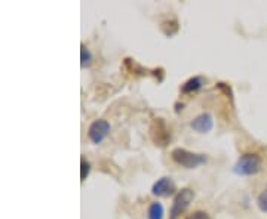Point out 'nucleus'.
<instances>
[{
  "label": "nucleus",
  "instance_id": "1",
  "mask_svg": "<svg viewBox=\"0 0 267 219\" xmlns=\"http://www.w3.org/2000/svg\"><path fill=\"white\" fill-rule=\"evenodd\" d=\"M261 170V157L257 153H247L241 156L233 166V173L238 177H252Z\"/></svg>",
  "mask_w": 267,
  "mask_h": 219
},
{
  "label": "nucleus",
  "instance_id": "2",
  "mask_svg": "<svg viewBox=\"0 0 267 219\" xmlns=\"http://www.w3.org/2000/svg\"><path fill=\"white\" fill-rule=\"evenodd\" d=\"M171 159L186 167V169H196L202 164L207 163V156L205 154H197V153H191L186 148H174L171 151Z\"/></svg>",
  "mask_w": 267,
  "mask_h": 219
},
{
  "label": "nucleus",
  "instance_id": "3",
  "mask_svg": "<svg viewBox=\"0 0 267 219\" xmlns=\"http://www.w3.org/2000/svg\"><path fill=\"white\" fill-rule=\"evenodd\" d=\"M150 138H152L153 144L156 147H160V148H165L170 145L171 142V129L170 126L166 124L165 119L162 117H156L152 120V124H150Z\"/></svg>",
  "mask_w": 267,
  "mask_h": 219
},
{
  "label": "nucleus",
  "instance_id": "4",
  "mask_svg": "<svg viewBox=\"0 0 267 219\" xmlns=\"http://www.w3.org/2000/svg\"><path fill=\"white\" fill-rule=\"evenodd\" d=\"M194 199V191L191 188H181L177 191L174 201H172L171 210H170V219H178L186 209L190 206V203Z\"/></svg>",
  "mask_w": 267,
  "mask_h": 219
},
{
  "label": "nucleus",
  "instance_id": "5",
  "mask_svg": "<svg viewBox=\"0 0 267 219\" xmlns=\"http://www.w3.org/2000/svg\"><path fill=\"white\" fill-rule=\"evenodd\" d=\"M110 123L104 119H98L95 121H92L88 127V138L92 144H101L103 141L107 138V135L110 134Z\"/></svg>",
  "mask_w": 267,
  "mask_h": 219
},
{
  "label": "nucleus",
  "instance_id": "6",
  "mask_svg": "<svg viewBox=\"0 0 267 219\" xmlns=\"http://www.w3.org/2000/svg\"><path fill=\"white\" fill-rule=\"evenodd\" d=\"M175 191H177L175 182L170 177H163L157 180L152 187V194L156 197H170L172 194H175Z\"/></svg>",
  "mask_w": 267,
  "mask_h": 219
},
{
  "label": "nucleus",
  "instance_id": "7",
  "mask_svg": "<svg viewBox=\"0 0 267 219\" xmlns=\"http://www.w3.org/2000/svg\"><path fill=\"white\" fill-rule=\"evenodd\" d=\"M190 127L197 134H208L214 127V119L210 113H202L191 120Z\"/></svg>",
  "mask_w": 267,
  "mask_h": 219
},
{
  "label": "nucleus",
  "instance_id": "8",
  "mask_svg": "<svg viewBox=\"0 0 267 219\" xmlns=\"http://www.w3.org/2000/svg\"><path fill=\"white\" fill-rule=\"evenodd\" d=\"M202 86H204V79L201 76H194V77H190L189 80H186L181 84L180 92L184 94V95H190L193 92H197Z\"/></svg>",
  "mask_w": 267,
  "mask_h": 219
},
{
  "label": "nucleus",
  "instance_id": "9",
  "mask_svg": "<svg viewBox=\"0 0 267 219\" xmlns=\"http://www.w3.org/2000/svg\"><path fill=\"white\" fill-rule=\"evenodd\" d=\"M160 31L166 36V37H174L178 31H180V22L172 18V20H165L160 22Z\"/></svg>",
  "mask_w": 267,
  "mask_h": 219
},
{
  "label": "nucleus",
  "instance_id": "10",
  "mask_svg": "<svg viewBox=\"0 0 267 219\" xmlns=\"http://www.w3.org/2000/svg\"><path fill=\"white\" fill-rule=\"evenodd\" d=\"M125 67L132 73V74H138V76H146V74H152V70L149 68H144L143 65H140L135 60L131 58H126L125 60Z\"/></svg>",
  "mask_w": 267,
  "mask_h": 219
},
{
  "label": "nucleus",
  "instance_id": "11",
  "mask_svg": "<svg viewBox=\"0 0 267 219\" xmlns=\"http://www.w3.org/2000/svg\"><path fill=\"white\" fill-rule=\"evenodd\" d=\"M163 215H165V209L162 203L153 201L147 209V219H163Z\"/></svg>",
  "mask_w": 267,
  "mask_h": 219
},
{
  "label": "nucleus",
  "instance_id": "12",
  "mask_svg": "<svg viewBox=\"0 0 267 219\" xmlns=\"http://www.w3.org/2000/svg\"><path fill=\"white\" fill-rule=\"evenodd\" d=\"M92 60H94V57H92L91 51L82 43V45H80V67H82V68L89 67L91 62H92Z\"/></svg>",
  "mask_w": 267,
  "mask_h": 219
},
{
  "label": "nucleus",
  "instance_id": "13",
  "mask_svg": "<svg viewBox=\"0 0 267 219\" xmlns=\"http://www.w3.org/2000/svg\"><path fill=\"white\" fill-rule=\"evenodd\" d=\"M89 173H91V163L82 157V160H80V181L85 182L86 178L89 177Z\"/></svg>",
  "mask_w": 267,
  "mask_h": 219
},
{
  "label": "nucleus",
  "instance_id": "14",
  "mask_svg": "<svg viewBox=\"0 0 267 219\" xmlns=\"http://www.w3.org/2000/svg\"><path fill=\"white\" fill-rule=\"evenodd\" d=\"M257 206L261 212L267 213V185L264 187V190L260 193V196L257 197Z\"/></svg>",
  "mask_w": 267,
  "mask_h": 219
},
{
  "label": "nucleus",
  "instance_id": "15",
  "mask_svg": "<svg viewBox=\"0 0 267 219\" xmlns=\"http://www.w3.org/2000/svg\"><path fill=\"white\" fill-rule=\"evenodd\" d=\"M186 219H211L210 215L204 210H194L193 213H190Z\"/></svg>",
  "mask_w": 267,
  "mask_h": 219
},
{
  "label": "nucleus",
  "instance_id": "16",
  "mask_svg": "<svg viewBox=\"0 0 267 219\" xmlns=\"http://www.w3.org/2000/svg\"><path fill=\"white\" fill-rule=\"evenodd\" d=\"M152 76H154L159 83H162V81H163V77H165V70H163L162 67H159V68H153Z\"/></svg>",
  "mask_w": 267,
  "mask_h": 219
},
{
  "label": "nucleus",
  "instance_id": "17",
  "mask_svg": "<svg viewBox=\"0 0 267 219\" xmlns=\"http://www.w3.org/2000/svg\"><path fill=\"white\" fill-rule=\"evenodd\" d=\"M175 107H177V108H175V111H177V113H180V110H183L184 104H175Z\"/></svg>",
  "mask_w": 267,
  "mask_h": 219
}]
</instances>
